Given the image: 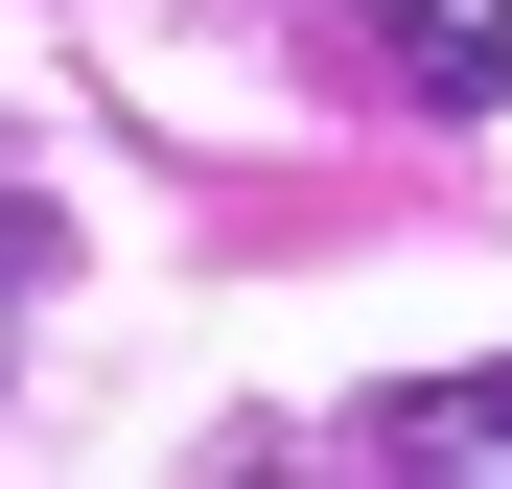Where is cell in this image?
Wrapping results in <instances>:
<instances>
[{
  "instance_id": "cell-1",
  "label": "cell",
  "mask_w": 512,
  "mask_h": 489,
  "mask_svg": "<svg viewBox=\"0 0 512 489\" xmlns=\"http://www.w3.org/2000/svg\"><path fill=\"white\" fill-rule=\"evenodd\" d=\"M350 47L396 70L419 117H489V94H512V0H350Z\"/></svg>"
},
{
  "instance_id": "cell-2",
  "label": "cell",
  "mask_w": 512,
  "mask_h": 489,
  "mask_svg": "<svg viewBox=\"0 0 512 489\" xmlns=\"http://www.w3.org/2000/svg\"><path fill=\"white\" fill-rule=\"evenodd\" d=\"M373 466H419V489H512V373H443V396H396V420H373Z\"/></svg>"
},
{
  "instance_id": "cell-3",
  "label": "cell",
  "mask_w": 512,
  "mask_h": 489,
  "mask_svg": "<svg viewBox=\"0 0 512 489\" xmlns=\"http://www.w3.org/2000/svg\"><path fill=\"white\" fill-rule=\"evenodd\" d=\"M24 303H47V210L0 187V326H24Z\"/></svg>"
}]
</instances>
